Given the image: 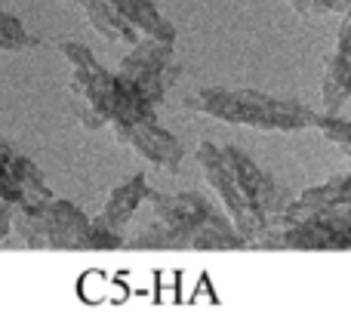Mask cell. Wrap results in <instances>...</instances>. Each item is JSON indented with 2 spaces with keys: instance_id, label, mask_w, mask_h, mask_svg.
<instances>
[{
  "instance_id": "1",
  "label": "cell",
  "mask_w": 351,
  "mask_h": 314,
  "mask_svg": "<svg viewBox=\"0 0 351 314\" xmlns=\"http://www.w3.org/2000/svg\"><path fill=\"white\" fill-rule=\"evenodd\" d=\"M197 163L204 179L219 194L225 216L237 228L247 247L259 250L262 237L271 231L274 219L287 206V194L247 152L228 145L219 148L213 142L197 145Z\"/></svg>"
},
{
  "instance_id": "2",
  "label": "cell",
  "mask_w": 351,
  "mask_h": 314,
  "mask_svg": "<svg viewBox=\"0 0 351 314\" xmlns=\"http://www.w3.org/2000/svg\"><path fill=\"white\" fill-rule=\"evenodd\" d=\"M145 204L152 222L139 228L123 247L133 250H247L231 219L197 191L160 194L148 188Z\"/></svg>"
},
{
  "instance_id": "3",
  "label": "cell",
  "mask_w": 351,
  "mask_h": 314,
  "mask_svg": "<svg viewBox=\"0 0 351 314\" xmlns=\"http://www.w3.org/2000/svg\"><path fill=\"white\" fill-rule=\"evenodd\" d=\"M185 105L213 121L253 127L262 133H302L315 127V111L296 99H278L262 90H228L206 86L185 99Z\"/></svg>"
},
{
  "instance_id": "4",
  "label": "cell",
  "mask_w": 351,
  "mask_h": 314,
  "mask_svg": "<svg viewBox=\"0 0 351 314\" xmlns=\"http://www.w3.org/2000/svg\"><path fill=\"white\" fill-rule=\"evenodd\" d=\"M12 231L31 250H121L80 206L53 194L12 213Z\"/></svg>"
},
{
  "instance_id": "5",
  "label": "cell",
  "mask_w": 351,
  "mask_h": 314,
  "mask_svg": "<svg viewBox=\"0 0 351 314\" xmlns=\"http://www.w3.org/2000/svg\"><path fill=\"white\" fill-rule=\"evenodd\" d=\"M59 53L71 65V96L77 102V117L86 130H102L111 123L121 99V80L114 71L93 56V49L80 40H59Z\"/></svg>"
},
{
  "instance_id": "6",
  "label": "cell",
  "mask_w": 351,
  "mask_h": 314,
  "mask_svg": "<svg viewBox=\"0 0 351 314\" xmlns=\"http://www.w3.org/2000/svg\"><path fill=\"white\" fill-rule=\"evenodd\" d=\"M154 111L158 108L145 105L139 96H133V93L121 84V99H117L114 117H111L108 127L114 130V139L121 142V145L133 148L142 160L154 163V167L167 169V173H179L182 145L170 130H164L158 123Z\"/></svg>"
},
{
  "instance_id": "7",
  "label": "cell",
  "mask_w": 351,
  "mask_h": 314,
  "mask_svg": "<svg viewBox=\"0 0 351 314\" xmlns=\"http://www.w3.org/2000/svg\"><path fill=\"white\" fill-rule=\"evenodd\" d=\"M259 250H351V204L278 216Z\"/></svg>"
},
{
  "instance_id": "8",
  "label": "cell",
  "mask_w": 351,
  "mask_h": 314,
  "mask_svg": "<svg viewBox=\"0 0 351 314\" xmlns=\"http://www.w3.org/2000/svg\"><path fill=\"white\" fill-rule=\"evenodd\" d=\"M114 74L133 96H139L145 105L158 108L167 99L170 86L182 77V65L176 62V43L142 34L121 59Z\"/></svg>"
},
{
  "instance_id": "9",
  "label": "cell",
  "mask_w": 351,
  "mask_h": 314,
  "mask_svg": "<svg viewBox=\"0 0 351 314\" xmlns=\"http://www.w3.org/2000/svg\"><path fill=\"white\" fill-rule=\"evenodd\" d=\"M49 194L53 191L47 188L40 169L0 136V197L10 200L16 210H22V206L37 204Z\"/></svg>"
},
{
  "instance_id": "10",
  "label": "cell",
  "mask_w": 351,
  "mask_h": 314,
  "mask_svg": "<svg viewBox=\"0 0 351 314\" xmlns=\"http://www.w3.org/2000/svg\"><path fill=\"white\" fill-rule=\"evenodd\" d=\"M145 194H148V179L145 173H133L121 182L117 188H111L108 200H105L102 213L93 219L96 231H102L105 237L123 247V234H127V225L130 219L139 213V206L145 204Z\"/></svg>"
},
{
  "instance_id": "11",
  "label": "cell",
  "mask_w": 351,
  "mask_h": 314,
  "mask_svg": "<svg viewBox=\"0 0 351 314\" xmlns=\"http://www.w3.org/2000/svg\"><path fill=\"white\" fill-rule=\"evenodd\" d=\"M339 37H336V49L327 59V71H324V108L330 114H339V108L351 99V12H342Z\"/></svg>"
},
{
  "instance_id": "12",
  "label": "cell",
  "mask_w": 351,
  "mask_h": 314,
  "mask_svg": "<svg viewBox=\"0 0 351 314\" xmlns=\"http://www.w3.org/2000/svg\"><path fill=\"white\" fill-rule=\"evenodd\" d=\"M68 3L77 6V10L90 19V25L105 37V40H114V43H127V47H133V43L142 37L139 28H136V25L130 22V19L123 16V12L117 10L111 0H68Z\"/></svg>"
},
{
  "instance_id": "13",
  "label": "cell",
  "mask_w": 351,
  "mask_h": 314,
  "mask_svg": "<svg viewBox=\"0 0 351 314\" xmlns=\"http://www.w3.org/2000/svg\"><path fill=\"white\" fill-rule=\"evenodd\" d=\"M111 3H114L117 10H121L123 16H127L130 22L139 28V34H152V37L167 40V43L179 40L173 22H167V19L160 16V10H158V3H154V0H111Z\"/></svg>"
},
{
  "instance_id": "14",
  "label": "cell",
  "mask_w": 351,
  "mask_h": 314,
  "mask_svg": "<svg viewBox=\"0 0 351 314\" xmlns=\"http://www.w3.org/2000/svg\"><path fill=\"white\" fill-rule=\"evenodd\" d=\"M37 43L40 40H37L16 16L0 10V49H3V53H22V49H31V47H37Z\"/></svg>"
},
{
  "instance_id": "15",
  "label": "cell",
  "mask_w": 351,
  "mask_h": 314,
  "mask_svg": "<svg viewBox=\"0 0 351 314\" xmlns=\"http://www.w3.org/2000/svg\"><path fill=\"white\" fill-rule=\"evenodd\" d=\"M315 127L321 130V136L327 142H333V145L346 148L351 154V121L339 114H330V111H324V114H315Z\"/></svg>"
},
{
  "instance_id": "16",
  "label": "cell",
  "mask_w": 351,
  "mask_h": 314,
  "mask_svg": "<svg viewBox=\"0 0 351 314\" xmlns=\"http://www.w3.org/2000/svg\"><path fill=\"white\" fill-rule=\"evenodd\" d=\"M302 16H327V12H342L339 0H287Z\"/></svg>"
},
{
  "instance_id": "17",
  "label": "cell",
  "mask_w": 351,
  "mask_h": 314,
  "mask_svg": "<svg viewBox=\"0 0 351 314\" xmlns=\"http://www.w3.org/2000/svg\"><path fill=\"white\" fill-rule=\"evenodd\" d=\"M12 213H16V206H12L10 200L0 197V243H3L12 231Z\"/></svg>"
},
{
  "instance_id": "18",
  "label": "cell",
  "mask_w": 351,
  "mask_h": 314,
  "mask_svg": "<svg viewBox=\"0 0 351 314\" xmlns=\"http://www.w3.org/2000/svg\"><path fill=\"white\" fill-rule=\"evenodd\" d=\"M342 3V12H351V0H339Z\"/></svg>"
}]
</instances>
